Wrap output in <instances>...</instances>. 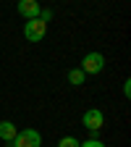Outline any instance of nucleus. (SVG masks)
Here are the masks:
<instances>
[{"label":"nucleus","mask_w":131,"mask_h":147,"mask_svg":"<svg viewBox=\"0 0 131 147\" xmlns=\"http://www.w3.org/2000/svg\"><path fill=\"white\" fill-rule=\"evenodd\" d=\"M37 18H42V21L47 24V21H52V11H50V8H42V11H40V16H37Z\"/></svg>","instance_id":"obj_9"},{"label":"nucleus","mask_w":131,"mask_h":147,"mask_svg":"<svg viewBox=\"0 0 131 147\" xmlns=\"http://www.w3.org/2000/svg\"><path fill=\"white\" fill-rule=\"evenodd\" d=\"M123 95H126V97H128V95H131V82H128V79H126V82H123Z\"/></svg>","instance_id":"obj_11"},{"label":"nucleus","mask_w":131,"mask_h":147,"mask_svg":"<svg viewBox=\"0 0 131 147\" xmlns=\"http://www.w3.org/2000/svg\"><path fill=\"white\" fill-rule=\"evenodd\" d=\"M18 134V129H16V123L13 121H0V139H3V142H13V137Z\"/></svg>","instance_id":"obj_6"},{"label":"nucleus","mask_w":131,"mask_h":147,"mask_svg":"<svg viewBox=\"0 0 131 147\" xmlns=\"http://www.w3.org/2000/svg\"><path fill=\"white\" fill-rule=\"evenodd\" d=\"M58 147H81V142H79L76 137H63V139L58 142Z\"/></svg>","instance_id":"obj_8"},{"label":"nucleus","mask_w":131,"mask_h":147,"mask_svg":"<svg viewBox=\"0 0 131 147\" xmlns=\"http://www.w3.org/2000/svg\"><path fill=\"white\" fill-rule=\"evenodd\" d=\"M13 147H42V134L37 131V129H24V131H18L11 142Z\"/></svg>","instance_id":"obj_1"},{"label":"nucleus","mask_w":131,"mask_h":147,"mask_svg":"<svg viewBox=\"0 0 131 147\" xmlns=\"http://www.w3.org/2000/svg\"><path fill=\"white\" fill-rule=\"evenodd\" d=\"M105 68V55L102 53H87L81 58V71L84 74H100Z\"/></svg>","instance_id":"obj_4"},{"label":"nucleus","mask_w":131,"mask_h":147,"mask_svg":"<svg viewBox=\"0 0 131 147\" xmlns=\"http://www.w3.org/2000/svg\"><path fill=\"white\" fill-rule=\"evenodd\" d=\"M81 123H84V129H87V131L97 134L100 129L105 126V113H102V110H97V108H89L87 113L81 116Z\"/></svg>","instance_id":"obj_2"},{"label":"nucleus","mask_w":131,"mask_h":147,"mask_svg":"<svg viewBox=\"0 0 131 147\" xmlns=\"http://www.w3.org/2000/svg\"><path fill=\"white\" fill-rule=\"evenodd\" d=\"M84 76H87V74H84L81 68H71V71H68V82H71L73 87H79V84H84Z\"/></svg>","instance_id":"obj_7"},{"label":"nucleus","mask_w":131,"mask_h":147,"mask_svg":"<svg viewBox=\"0 0 131 147\" xmlns=\"http://www.w3.org/2000/svg\"><path fill=\"white\" fill-rule=\"evenodd\" d=\"M18 13H21L24 18H26V21H29V18H37V16H40V3H37V0H18Z\"/></svg>","instance_id":"obj_5"},{"label":"nucleus","mask_w":131,"mask_h":147,"mask_svg":"<svg viewBox=\"0 0 131 147\" xmlns=\"http://www.w3.org/2000/svg\"><path fill=\"white\" fill-rule=\"evenodd\" d=\"M81 147H105L100 139H87V142H81Z\"/></svg>","instance_id":"obj_10"},{"label":"nucleus","mask_w":131,"mask_h":147,"mask_svg":"<svg viewBox=\"0 0 131 147\" xmlns=\"http://www.w3.org/2000/svg\"><path fill=\"white\" fill-rule=\"evenodd\" d=\"M45 34H47V24L42 21V18H29V21L24 24V37L29 42H40Z\"/></svg>","instance_id":"obj_3"}]
</instances>
